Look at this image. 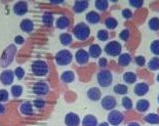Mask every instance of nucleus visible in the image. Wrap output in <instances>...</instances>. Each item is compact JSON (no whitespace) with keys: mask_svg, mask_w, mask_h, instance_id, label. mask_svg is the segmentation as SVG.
Listing matches in <instances>:
<instances>
[{"mask_svg":"<svg viewBox=\"0 0 159 126\" xmlns=\"http://www.w3.org/2000/svg\"><path fill=\"white\" fill-rule=\"evenodd\" d=\"M73 33L76 39L80 40V41H84V40H86L89 37L90 29L89 25H86L85 23H79L74 27Z\"/></svg>","mask_w":159,"mask_h":126,"instance_id":"f257e3e1","label":"nucleus"},{"mask_svg":"<svg viewBox=\"0 0 159 126\" xmlns=\"http://www.w3.org/2000/svg\"><path fill=\"white\" fill-rule=\"evenodd\" d=\"M31 70L35 76H45L48 73V65L41 60H37L31 65Z\"/></svg>","mask_w":159,"mask_h":126,"instance_id":"f03ea898","label":"nucleus"},{"mask_svg":"<svg viewBox=\"0 0 159 126\" xmlns=\"http://www.w3.org/2000/svg\"><path fill=\"white\" fill-rule=\"evenodd\" d=\"M97 80H98V83L100 84V86L109 87L110 85L112 84V80H113L112 73H111L109 70H106V69L101 70L100 72L98 73Z\"/></svg>","mask_w":159,"mask_h":126,"instance_id":"7ed1b4c3","label":"nucleus"},{"mask_svg":"<svg viewBox=\"0 0 159 126\" xmlns=\"http://www.w3.org/2000/svg\"><path fill=\"white\" fill-rule=\"evenodd\" d=\"M16 52V46L15 45H9L7 48L4 50L1 59H0V66L1 67H7L9 64L12 62L15 54Z\"/></svg>","mask_w":159,"mask_h":126,"instance_id":"20e7f679","label":"nucleus"},{"mask_svg":"<svg viewBox=\"0 0 159 126\" xmlns=\"http://www.w3.org/2000/svg\"><path fill=\"white\" fill-rule=\"evenodd\" d=\"M73 54L69 50L63 49L56 54V62L59 66H67L72 62Z\"/></svg>","mask_w":159,"mask_h":126,"instance_id":"39448f33","label":"nucleus"},{"mask_svg":"<svg viewBox=\"0 0 159 126\" xmlns=\"http://www.w3.org/2000/svg\"><path fill=\"white\" fill-rule=\"evenodd\" d=\"M121 50H122V46L118 41H111L107 43V45L105 46V52L111 56H120Z\"/></svg>","mask_w":159,"mask_h":126,"instance_id":"423d86ee","label":"nucleus"},{"mask_svg":"<svg viewBox=\"0 0 159 126\" xmlns=\"http://www.w3.org/2000/svg\"><path fill=\"white\" fill-rule=\"evenodd\" d=\"M33 92L37 95H45L48 93L49 91V86L48 84L44 81H38L33 85Z\"/></svg>","mask_w":159,"mask_h":126,"instance_id":"0eeeda50","label":"nucleus"},{"mask_svg":"<svg viewBox=\"0 0 159 126\" xmlns=\"http://www.w3.org/2000/svg\"><path fill=\"white\" fill-rule=\"evenodd\" d=\"M108 121H109L110 124H112L114 126H117V125H119L120 123H122L123 115L119 111L112 110L110 112V114L108 115Z\"/></svg>","mask_w":159,"mask_h":126,"instance_id":"6e6552de","label":"nucleus"},{"mask_svg":"<svg viewBox=\"0 0 159 126\" xmlns=\"http://www.w3.org/2000/svg\"><path fill=\"white\" fill-rule=\"evenodd\" d=\"M101 104H102V107L105 109V110L112 111L117 106V101L114 97H112V95H106L104 98H102Z\"/></svg>","mask_w":159,"mask_h":126,"instance_id":"1a4fd4ad","label":"nucleus"},{"mask_svg":"<svg viewBox=\"0 0 159 126\" xmlns=\"http://www.w3.org/2000/svg\"><path fill=\"white\" fill-rule=\"evenodd\" d=\"M13 78H15V73L11 70L3 71L0 75V81L4 85H11L13 82Z\"/></svg>","mask_w":159,"mask_h":126,"instance_id":"9d476101","label":"nucleus"},{"mask_svg":"<svg viewBox=\"0 0 159 126\" xmlns=\"http://www.w3.org/2000/svg\"><path fill=\"white\" fill-rule=\"evenodd\" d=\"M65 123L67 126H78L80 124V118L79 116L75 114V113H72L70 112L66 115L65 117Z\"/></svg>","mask_w":159,"mask_h":126,"instance_id":"9b49d317","label":"nucleus"},{"mask_svg":"<svg viewBox=\"0 0 159 126\" xmlns=\"http://www.w3.org/2000/svg\"><path fill=\"white\" fill-rule=\"evenodd\" d=\"M28 11V3L26 1H19L13 5V12L16 16H24Z\"/></svg>","mask_w":159,"mask_h":126,"instance_id":"f8f14e48","label":"nucleus"},{"mask_svg":"<svg viewBox=\"0 0 159 126\" xmlns=\"http://www.w3.org/2000/svg\"><path fill=\"white\" fill-rule=\"evenodd\" d=\"M75 60L79 65H85L89 60V54L86 50L79 49L78 52L75 53Z\"/></svg>","mask_w":159,"mask_h":126,"instance_id":"ddd939ff","label":"nucleus"},{"mask_svg":"<svg viewBox=\"0 0 159 126\" xmlns=\"http://www.w3.org/2000/svg\"><path fill=\"white\" fill-rule=\"evenodd\" d=\"M89 1L87 0H77L74 3V11L77 12V13H80V12H83L85 11L87 8H89Z\"/></svg>","mask_w":159,"mask_h":126,"instance_id":"4468645a","label":"nucleus"},{"mask_svg":"<svg viewBox=\"0 0 159 126\" xmlns=\"http://www.w3.org/2000/svg\"><path fill=\"white\" fill-rule=\"evenodd\" d=\"M87 97L89 98L90 101H99L101 97H102V92H101V90L99 89L98 87H91L89 88V90H87Z\"/></svg>","mask_w":159,"mask_h":126,"instance_id":"2eb2a0df","label":"nucleus"},{"mask_svg":"<svg viewBox=\"0 0 159 126\" xmlns=\"http://www.w3.org/2000/svg\"><path fill=\"white\" fill-rule=\"evenodd\" d=\"M20 28H21L23 32L30 33L33 31V29H34V23H33L31 20L25 19L21 22V24H20Z\"/></svg>","mask_w":159,"mask_h":126,"instance_id":"dca6fc26","label":"nucleus"},{"mask_svg":"<svg viewBox=\"0 0 159 126\" xmlns=\"http://www.w3.org/2000/svg\"><path fill=\"white\" fill-rule=\"evenodd\" d=\"M134 93L138 97H143V95L147 94L149 91V85L147 83H138L134 86Z\"/></svg>","mask_w":159,"mask_h":126,"instance_id":"f3484780","label":"nucleus"},{"mask_svg":"<svg viewBox=\"0 0 159 126\" xmlns=\"http://www.w3.org/2000/svg\"><path fill=\"white\" fill-rule=\"evenodd\" d=\"M85 19L89 24L94 25V24H98L101 21V16L97 11H89V12H87V15L85 16Z\"/></svg>","mask_w":159,"mask_h":126,"instance_id":"a211bd4d","label":"nucleus"},{"mask_svg":"<svg viewBox=\"0 0 159 126\" xmlns=\"http://www.w3.org/2000/svg\"><path fill=\"white\" fill-rule=\"evenodd\" d=\"M70 25V21H69V19L67 18V16H60L59 19L57 20V22H56V27L57 29H61V30H63V29H66V28H68Z\"/></svg>","mask_w":159,"mask_h":126,"instance_id":"6ab92c4d","label":"nucleus"},{"mask_svg":"<svg viewBox=\"0 0 159 126\" xmlns=\"http://www.w3.org/2000/svg\"><path fill=\"white\" fill-rule=\"evenodd\" d=\"M101 53H102V48H101L100 45H98V44H91L89 46V54L91 57L97 59V57H99L101 56Z\"/></svg>","mask_w":159,"mask_h":126,"instance_id":"aec40b11","label":"nucleus"},{"mask_svg":"<svg viewBox=\"0 0 159 126\" xmlns=\"http://www.w3.org/2000/svg\"><path fill=\"white\" fill-rule=\"evenodd\" d=\"M82 125L83 126H97L98 120L93 115H86L82 120Z\"/></svg>","mask_w":159,"mask_h":126,"instance_id":"412c9836","label":"nucleus"},{"mask_svg":"<svg viewBox=\"0 0 159 126\" xmlns=\"http://www.w3.org/2000/svg\"><path fill=\"white\" fill-rule=\"evenodd\" d=\"M131 62V56L128 53H121L118 57V64L122 67H126Z\"/></svg>","mask_w":159,"mask_h":126,"instance_id":"4be33fe9","label":"nucleus"},{"mask_svg":"<svg viewBox=\"0 0 159 126\" xmlns=\"http://www.w3.org/2000/svg\"><path fill=\"white\" fill-rule=\"evenodd\" d=\"M74 79H75V75L72 72V71H66L61 75V80L65 83H71L73 82Z\"/></svg>","mask_w":159,"mask_h":126,"instance_id":"5701e85b","label":"nucleus"},{"mask_svg":"<svg viewBox=\"0 0 159 126\" xmlns=\"http://www.w3.org/2000/svg\"><path fill=\"white\" fill-rule=\"evenodd\" d=\"M21 112L24 115H32L33 114V105L30 101H25L21 105Z\"/></svg>","mask_w":159,"mask_h":126,"instance_id":"b1692460","label":"nucleus"},{"mask_svg":"<svg viewBox=\"0 0 159 126\" xmlns=\"http://www.w3.org/2000/svg\"><path fill=\"white\" fill-rule=\"evenodd\" d=\"M137 110L139 112H141V113H143V112H146L149 107H150V103L147 101V100H140L137 103Z\"/></svg>","mask_w":159,"mask_h":126,"instance_id":"393cba45","label":"nucleus"},{"mask_svg":"<svg viewBox=\"0 0 159 126\" xmlns=\"http://www.w3.org/2000/svg\"><path fill=\"white\" fill-rule=\"evenodd\" d=\"M113 91L115 93H117L119 95H123V94H126L128 92V88H127L126 85H124V84H117L114 86Z\"/></svg>","mask_w":159,"mask_h":126,"instance_id":"a878e982","label":"nucleus"},{"mask_svg":"<svg viewBox=\"0 0 159 126\" xmlns=\"http://www.w3.org/2000/svg\"><path fill=\"white\" fill-rule=\"evenodd\" d=\"M123 80L127 84H133L137 81V75L133 72H126L123 74Z\"/></svg>","mask_w":159,"mask_h":126,"instance_id":"bb28decb","label":"nucleus"},{"mask_svg":"<svg viewBox=\"0 0 159 126\" xmlns=\"http://www.w3.org/2000/svg\"><path fill=\"white\" fill-rule=\"evenodd\" d=\"M60 41L61 43L63 44V45H69V44H71V42H72V35L69 33H63L60 35Z\"/></svg>","mask_w":159,"mask_h":126,"instance_id":"cd10ccee","label":"nucleus"},{"mask_svg":"<svg viewBox=\"0 0 159 126\" xmlns=\"http://www.w3.org/2000/svg\"><path fill=\"white\" fill-rule=\"evenodd\" d=\"M94 6H96V8L99 9V11H106L108 8V6H109V2H108L107 0H97V1L94 2Z\"/></svg>","mask_w":159,"mask_h":126,"instance_id":"c85d7f7f","label":"nucleus"},{"mask_svg":"<svg viewBox=\"0 0 159 126\" xmlns=\"http://www.w3.org/2000/svg\"><path fill=\"white\" fill-rule=\"evenodd\" d=\"M145 121L150 124H159V116L157 114L151 113L145 117Z\"/></svg>","mask_w":159,"mask_h":126,"instance_id":"c756f323","label":"nucleus"},{"mask_svg":"<svg viewBox=\"0 0 159 126\" xmlns=\"http://www.w3.org/2000/svg\"><path fill=\"white\" fill-rule=\"evenodd\" d=\"M105 26L107 27V29L113 30L118 26V22H117V20L114 18H108L106 21H105Z\"/></svg>","mask_w":159,"mask_h":126,"instance_id":"7c9ffc66","label":"nucleus"},{"mask_svg":"<svg viewBox=\"0 0 159 126\" xmlns=\"http://www.w3.org/2000/svg\"><path fill=\"white\" fill-rule=\"evenodd\" d=\"M148 68L152 71H156L159 69V57H153L152 60L149 61Z\"/></svg>","mask_w":159,"mask_h":126,"instance_id":"2f4dec72","label":"nucleus"},{"mask_svg":"<svg viewBox=\"0 0 159 126\" xmlns=\"http://www.w3.org/2000/svg\"><path fill=\"white\" fill-rule=\"evenodd\" d=\"M11 90L13 97H20L23 93V87L21 85H13Z\"/></svg>","mask_w":159,"mask_h":126,"instance_id":"473e14b6","label":"nucleus"},{"mask_svg":"<svg viewBox=\"0 0 159 126\" xmlns=\"http://www.w3.org/2000/svg\"><path fill=\"white\" fill-rule=\"evenodd\" d=\"M149 28L152 31H158L159 30V19L158 18H152L149 21Z\"/></svg>","mask_w":159,"mask_h":126,"instance_id":"72a5a7b5","label":"nucleus"},{"mask_svg":"<svg viewBox=\"0 0 159 126\" xmlns=\"http://www.w3.org/2000/svg\"><path fill=\"white\" fill-rule=\"evenodd\" d=\"M42 23L45 24L46 26H52L53 23V16L52 13H45L44 16H42Z\"/></svg>","mask_w":159,"mask_h":126,"instance_id":"f704fd0d","label":"nucleus"},{"mask_svg":"<svg viewBox=\"0 0 159 126\" xmlns=\"http://www.w3.org/2000/svg\"><path fill=\"white\" fill-rule=\"evenodd\" d=\"M151 52L155 56H159V40H155L150 45Z\"/></svg>","mask_w":159,"mask_h":126,"instance_id":"c9c22d12","label":"nucleus"},{"mask_svg":"<svg viewBox=\"0 0 159 126\" xmlns=\"http://www.w3.org/2000/svg\"><path fill=\"white\" fill-rule=\"evenodd\" d=\"M97 37L101 41H106V40L109 38V34H108V31H106V30H100V31L98 32Z\"/></svg>","mask_w":159,"mask_h":126,"instance_id":"e433bc0d","label":"nucleus"},{"mask_svg":"<svg viewBox=\"0 0 159 126\" xmlns=\"http://www.w3.org/2000/svg\"><path fill=\"white\" fill-rule=\"evenodd\" d=\"M121 103H122V106L126 110H130V109L133 108V101H131L129 97H123Z\"/></svg>","mask_w":159,"mask_h":126,"instance_id":"4c0bfd02","label":"nucleus"},{"mask_svg":"<svg viewBox=\"0 0 159 126\" xmlns=\"http://www.w3.org/2000/svg\"><path fill=\"white\" fill-rule=\"evenodd\" d=\"M9 97V94H8V91L5 90V89H0V101L1 103H4L8 100Z\"/></svg>","mask_w":159,"mask_h":126,"instance_id":"58836bf2","label":"nucleus"},{"mask_svg":"<svg viewBox=\"0 0 159 126\" xmlns=\"http://www.w3.org/2000/svg\"><path fill=\"white\" fill-rule=\"evenodd\" d=\"M15 76H16V78L18 79H22V78L25 76V71H24V69L22 67H18V68H16V70H15Z\"/></svg>","mask_w":159,"mask_h":126,"instance_id":"ea45409f","label":"nucleus"},{"mask_svg":"<svg viewBox=\"0 0 159 126\" xmlns=\"http://www.w3.org/2000/svg\"><path fill=\"white\" fill-rule=\"evenodd\" d=\"M119 37L121 40H123V41H126V40L129 38V31H128L127 29H124L122 31L120 32L119 34Z\"/></svg>","mask_w":159,"mask_h":126,"instance_id":"a19ab883","label":"nucleus"},{"mask_svg":"<svg viewBox=\"0 0 159 126\" xmlns=\"http://www.w3.org/2000/svg\"><path fill=\"white\" fill-rule=\"evenodd\" d=\"M45 106V101L42 98H37V100L34 101V107H36L37 109H42Z\"/></svg>","mask_w":159,"mask_h":126,"instance_id":"79ce46f5","label":"nucleus"},{"mask_svg":"<svg viewBox=\"0 0 159 126\" xmlns=\"http://www.w3.org/2000/svg\"><path fill=\"white\" fill-rule=\"evenodd\" d=\"M136 63H137L138 66L142 67V66H144V65L146 64V60H145V57L143 56H138L136 57Z\"/></svg>","mask_w":159,"mask_h":126,"instance_id":"37998d69","label":"nucleus"},{"mask_svg":"<svg viewBox=\"0 0 159 126\" xmlns=\"http://www.w3.org/2000/svg\"><path fill=\"white\" fill-rule=\"evenodd\" d=\"M143 0H130L129 4L134 7H140V6L143 5Z\"/></svg>","mask_w":159,"mask_h":126,"instance_id":"c03bdc74","label":"nucleus"},{"mask_svg":"<svg viewBox=\"0 0 159 126\" xmlns=\"http://www.w3.org/2000/svg\"><path fill=\"white\" fill-rule=\"evenodd\" d=\"M122 16H124V19H130L131 16H133V12H131L130 9H128V8H125L122 11Z\"/></svg>","mask_w":159,"mask_h":126,"instance_id":"a18cd8bd","label":"nucleus"},{"mask_svg":"<svg viewBox=\"0 0 159 126\" xmlns=\"http://www.w3.org/2000/svg\"><path fill=\"white\" fill-rule=\"evenodd\" d=\"M24 41H25V40H24L23 36L18 35V36H16V37H15V42H16V44H23Z\"/></svg>","mask_w":159,"mask_h":126,"instance_id":"49530a36","label":"nucleus"},{"mask_svg":"<svg viewBox=\"0 0 159 126\" xmlns=\"http://www.w3.org/2000/svg\"><path fill=\"white\" fill-rule=\"evenodd\" d=\"M99 66L100 67H106L107 66V59H105V57H101V59L99 60Z\"/></svg>","mask_w":159,"mask_h":126,"instance_id":"de8ad7c7","label":"nucleus"},{"mask_svg":"<svg viewBox=\"0 0 159 126\" xmlns=\"http://www.w3.org/2000/svg\"><path fill=\"white\" fill-rule=\"evenodd\" d=\"M5 112V107L2 104H0V115H2Z\"/></svg>","mask_w":159,"mask_h":126,"instance_id":"09e8293b","label":"nucleus"},{"mask_svg":"<svg viewBox=\"0 0 159 126\" xmlns=\"http://www.w3.org/2000/svg\"><path fill=\"white\" fill-rule=\"evenodd\" d=\"M128 126H141L139 123H137V122H134V123H130V124H128Z\"/></svg>","mask_w":159,"mask_h":126,"instance_id":"8fccbe9b","label":"nucleus"},{"mask_svg":"<svg viewBox=\"0 0 159 126\" xmlns=\"http://www.w3.org/2000/svg\"><path fill=\"white\" fill-rule=\"evenodd\" d=\"M99 126H109V123H107V122H103V123H101Z\"/></svg>","mask_w":159,"mask_h":126,"instance_id":"3c124183","label":"nucleus"},{"mask_svg":"<svg viewBox=\"0 0 159 126\" xmlns=\"http://www.w3.org/2000/svg\"><path fill=\"white\" fill-rule=\"evenodd\" d=\"M157 81L159 82V74H158V76H157Z\"/></svg>","mask_w":159,"mask_h":126,"instance_id":"603ef678","label":"nucleus"},{"mask_svg":"<svg viewBox=\"0 0 159 126\" xmlns=\"http://www.w3.org/2000/svg\"><path fill=\"white\" fill-rule=\"evenodd\" d=\"M158 101H159V95H158Z\"/></svg>","mask_w":159,"mask_h":126,"instance_id":"864d4df0","label":"nucleus"}]
</instances>
